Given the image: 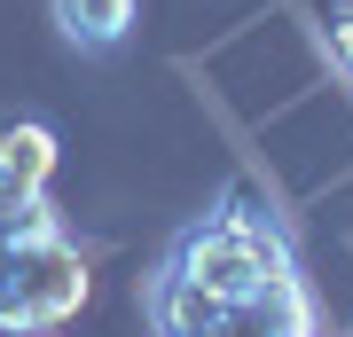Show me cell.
<instances>
[{"instance_id": "7a4b0ae2", "label": "cell", "mask_w": 353, "mask_h": 337, "mask_svg": "<svg viewBox=\"0 0 353 337\" xmlns=\"http://www.w3.org/2000/svg\"><path fill=\"white\" fill-rule=\"evenodd\" d=\"M87 251L55 220L48 188L0 181V337H48L87 306Z\"/></svg>"}, {"instance_id": "6da1fadb", "label": "cell", "mask_w": 353, "mask_h": 337, "mask_svg": "<svg viewBox=\"0 0 353 337\" xmlns=\"http://www.w3.org/2000/svg\"><path fill=\"white\" fill-rule=\"evenodd\" d=\"M141 306L157 337H322L299 251L252 188H228L165 243Z\"/></svg>"}, {"instance_id": "3957f363", "label": "cell", "mask_w": 353, "mask_h": 337, "mask_svg": "<svg viewBox=\"0 0 353 337\" xmlns=\"http://www.w3.org/2000/svg\"><path fill=\"white\" fill-rule=\"evenodd\" d=\"M134 8L141 0H55V32H63L79 55H110V48H126Z\"/></svg>"}, {"instance_id": "277c9868", "label": "cell", "mask_w": 353, "mask_h": 337, "mask_svg": "<svg viewBox=\"0 0 353 337\" xmlns=\"http://www.w3.org/2000/svg\"><path fill=\"white\" fill-rule=\"evenodd\" d=\"M55 165H63L55 125H39V118H8V125H0V181H16V188H48Z\"/></svg>"}, {"instance_id": "8992f818", "label": "cell", "mask_w": 353, "mask_h": 337, "mask_svg": "<svg viewBox=\"0 0 353 337\" xmlns=\"http://www.w3.org/2000/svg\"><path fill=\"white\" fill-rule=\"evenodd\" d=\"M345 337H353V329H345Z\"/></svg>"}, {"instance_id": "5b68a950", "label": "cell", "mask_w": 353, "mask_h": 337, "mask_svg": "<svg viewBox=\"0 0 353 337\" xmlns=\"http://www.w3.org/2000/svg\"><path fill=\"white\" fill-rule=\"evenodd\" d=\"M330 63L353 79V8H338V16H330Z\"/></svg>"}]
</instances>
